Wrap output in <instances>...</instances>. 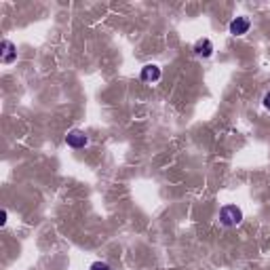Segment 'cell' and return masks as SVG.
<instances>
[{
  "label": "cell",
  "mask_w": 270,
  "mask_h": 270,
  "mask_svg": "<svg viewBox=\"0 0 270 270\" xmlns=\"http://www.w3.org/2000/svg\"><path fill=\"white\" fill-rule=\"evenodd\" d=\"M249 28H251V21L249 17H235L230 21V26H228V30L232 36H243L249 32Z\"/></svg>",
  "instance_id": "obj_3"
},
{
  "label": "cell",
  "mask_w": 270,
  "mask_h": 270,
  "mask_svg": "<svg viewBox=\"0 0 270 270\" xmlns=\"http://www.w3.org/2000/svg\"><path fill=\"white\" fill-rule=\"evenodd\" d=\"M6 224V211L2 209V211H0V226H4Z\"/></svg>",
  "instance_id": "obj_9"
},
{
  "label": "cell",
  "mask_w": 270,
  "mask_h": 270,
  "mask_svg": "<svg viewBox=\"0 0 270 270\" xmlns=\"http://www.w3.org/2000/svg\"><path fill=\"white\" fill-rule=\"evenodd\" d=\"M243 222V211L237 205H224L220 209V224L226 228H232V226H239Z\"/></svg>",
  "instance_id": "obj_1"
},
{
  "label": "cell",
  "mask_w": 270,
  "mask_h": 270,
  "mask_svg": "<svg viewBox=\"0 0 270 270\" xmlns=\"http://www.w3.org/2000/svg\"><path fill=\"white\" fill-rule=\"evenodd\" d=\"M194 53L199 57H203V60H207V57L213 55V42L209 38H199L194 42Z\"/></svg>",
  "instance_id": "obj_5"
},
{
  "label": "cell",
  "mask_w": 270,
  "mask_h": 270,
  "mask_svg": "<svg viewBox=\"0 0 270 270\" xmlns=\"http://www.w3.org/2000/svg\"><path fill=\"white\" fill-rule=\"evenodd\" d=\"M160 74H163V72H160V68L156 63H148V65H144L142 68V80L144 83H156V80H160Z\"/></svg>",
  "instance_id": "obj_6"
},
{
  "label": "cell",
  "mask_w": 270,
  "mask_h": 270,
  "mask_svg": "<svg viewBox=\"0 0 270 270\" xmlns=\"http://www.w3.org/2000/svg\"><path fill=\"white\" fill-rule=\"evenodd\" d=\"M0 60H2V63H6V65L17 61V49L11 40H2V53H0Z\"/></svg>",
  "instance_id": "obj_4"
},
{
  "label": "cell",
  "mask_w": 270,
  "mask_h": 270,
  "mask_svg": "<svg viewBox=\"0 0 270 270\" xmlns=\"http://www.w3.org/2000/svg\"><path fill=\"white\" fill-rule=\"evenodd\" d=\"M262 106L268 108V110H270V91L264 93V97H262Z\"/></svg>",
  "instance_id": "obj_8"
},
{
  "label": "cell",
  "mask_w": 270,
  "mask_h": 270,
  "mask_svg": "<svg viewBox=\"0 0 270 270\" xmlns=\"http://www.w3.org/2000/svg\"><path fill=\"white\" fill-rule=\"evenodd\" d=\"M65 144L74 150H80L89 144V135H87L83 129H72V131H68V135H65Z\"/></svg>",
  "instance_id": "obj_2"
},
{
  "label": "cell",
  "mask_w": 270,
  "mask_h": 270,
  "mask_svg": "<svg viewBox=\"0 0 270 270\" xmlns=\"http://www.w3.org/2000/svg\"><path fill=\"white\" fill-rule=\"evenodd\" d=\"M89 270H110V264H106V262H93Z\"/></svg>",
  "instance_id": "obj_7"
}]
</instances>
